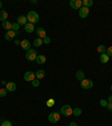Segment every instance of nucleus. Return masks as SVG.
Listing matches in <instances>:
<instances>
[{
	"label": "nucleus",
	"mask_w": 112,
	"mask_h": 126,
	"mask_svg": "<svg viewBox=\"0 0 112 126\" xmlns=\"http://www.w3.org/2000/svg\"><path fill=\"white\" fill-rule=\"evenodd\" d=\"M26 17H27V20L30 24H36V23H38V20H39V15L34 10L29 11Z\"/></svg>",
	"instance_id": "f257e3e1"
},
{
	"label": "nucleus",
	"mask_w": 112,
	"mask_h": 126,
	"mask_svg": "<svg viewBox=\"0 0 112 126\" xmlns=\"http://www.w3.org/2000/svg\"><path fill=\"white\" fill-rule=\"evenodd\" d=\"M61 114L63 116H71L73 115V108L71 107L70 105H64L61 108Z\"/></svg>",
	"instance_id": "f03ea898"
},
{
	"label": "nucleus",
	"mask_w": 112,
	"mask_h": 126,
	"mask_svg": "<svg viewBox=\"0 0 112 126\" xmlns=\"http://www.w3.org/2000/svg\"><path fill=\"white\" fill-rule=\"evenodd\" d=\"M61 119V115L60 113H56V111H53V113H50V115H48V121L50 122V123L55 124L57 123L58 121Z\"/></svg>",
	"instance_id": "7ed1b4c3"
},
{
	"label": "nucleus",
	"mask_w": 112,
	"mask_h": 126,
	"mask_svg": "<svg viewBox=\"0 0 112 126\" xmlns=\"http://www.w3.org/2000/svg\"><path fill=\"white\" fill-rule=\"evenodd\" d=\"M26 59L28 61H36V59H37V52L35 50H33V48H30V50H28L27 51V53H26Z\"/></svg>",
	"instance_id": "20e7f679"
},
{
	"label": "nucleus",
	"mask_w": 112,
	"mask_h": 126,
	"mask_svg": "<svg viewBox=\"0 0 112 126\" xmlns=\"http://www.w3.org/2000/svg\"><path fill=\"white\" fill-rule=\"evenodd\" d=\"M18 35H19V32L8 31L5 35V38H6V41H12V39H15V37L18 36Z\"/></svg>",
	"instance_id": "39448f33"
},
{
	"label": "nucleus",
	"mask_w": 112,
	"mask_h": 126,
	"mask_svg": "<svg viewBox=\"0 0 112 126\" xmlns=\"http://www.w3.org/2000/svg\"><path fill=\"white\" fill-rule=\"evenodd\" d=\"M81 87L83 89H86V90L91 89L92 87H93V81L90 80V79H84V80L81 81Z\"/></svg>",
	"instance_id": "423d86ee"
},
{
	"label": "nucleus",
	"mask_w": 112,
	"mask_h": 126,
	"mask_svg": "<svg viewBox=\"0 0 112 126\" xmlns=\"http://www.w3.org/2000/svg\"><path fill=\"white\" fill-rule=\"evenodd\" d=\"M24 79H25V81H34L35 79H36L35 72H31V71H27L26 73L24 74Z\"/></svg>",
	"instance_id": "0eeeda50"
},
{
	"label": "nucleus",
	"mask_w": 112,
	"mask_h": 126,
	"mask_svg": "<svg viewBox=\"0 0 112 126\" xmlns=\"http://www.w3.org/2000/svg\"><path fill=\"white\" fill-rule=\"evenodd\" d=\"M89 13H90V9L86 7H82L80 10H78V16L80 18H86L89 16Z\"/></svg>",
	"instance_id": "6e6552de"
},
{
	"label": "nucleus",
	"mask_w": 112,
	"mask_h": 126,
	"mask_svg": "<svg viewBox=\"0 0 112 126\" xmlns=\"http://www.w3.org/2000/svg\"><path fill=\"white\" fill-rule=\"evenodd\" d=\"M20 46L23 50L28 51V50H30V42H29L28 39H23L20 43Z\"/></svg>",
	"instance_id": "1a4fd4ad"
},
{
	"label": "nucleus",
	"mask_w": 112,
	"mask_h": 126,
	"mask_svg": "<svg viewBox=\"0 0 112 126\" xmlns=\"http://www.w3.org/2000/svg\"><path fill=\"white\" fill-rule=\"evenodd\" d=\"M36 33H37V36L39 37V38H45L46 37V31H45L43 27H38V28L36 29Z\"/></svg>",
	"instance_id": "9d476101"
},
{
	"label": "nucleus",
	"mask_w": 112,
	"mask_h": 126,
	"mask_svg": "<svg viewBox=\"0 0 112 126\" xmlns=\"http://www.w3.org/2000/svg\"><path fill=\"white\" fill-rule=\"evenodd\" d=\"M6 89H7V91L12 92L17 89V86H16L15 82H7V84H6Z\"/></svg>",
	"instance_id": "9b49d317"
},
{
	"label": "nucleus",
	"mask_w": 112,
	"mask_h": 126,
	"mask_svg": "<svg viewBox=\"0 0 112 126\" xmlns=\"http://www.w3.org/2000/svg\"><path fill=\"white\" fill-rule=\"evenodd\" d=\"M27 17L26 16H23V15H20L18 17V18H17V24H19V25H24V26H25V25H26L27 24Z\"/></svg>",
	"instance_id": "f8f14e48"
},
{
	"label": "nucleus",
	"mask_w": 112,
	"mask_h": 126,
	"mask_svg": "<svg viewBox=\"0 0 112 126\" xmlns=\"http://www.w3.org/2000/svg\"><path fill=\"white\" fill-rule=\"evenodd\" d=\"M25 31L27 32V33H33V32L35 31V26H34V24H30V23H27L26 25H25Z\"/></svg>",
	"instance_id": "ddd939ff"
},
{
	"label": "nucleus",
	"mask_w": 112,
	"mask_h": 126,
	"mask_svg": "<svg viewBox=\"0 0 112 126\" xmlns=\"http://www.w3.org/2000/svg\"><path fill=\"white\" fill-rule=\"evenodd\" d=\"M75 77H76V79H77V80L82 81V80H84V79H85V73H84L82 70H78L77 72H76Z\"/></svg>",
	"instance_id": "4468645a"
},
{
	"label": "nucleus",
	"mask_w": 112,
	"mask_h": 126,
	"mask_svg": "<svg viewBox=\"0 0 112 126\" xmlns=\"http://www.w3.org/2000/svg\"><path fill=\"white\" fill-rule=\"evenodd\" d=\"M36 62L38 63V64H44V63H46V56H45V55H37Z\"/></svg>",
	"instance_id": "2eb2a0df"
},
{
	"label": "nucleus",
	"mask_w": 112,
	"mask_h": 126,
	"mask_svg": "<svg viewBox=\"0 0 112 126\" xmlns=\"http://www.w3.org/2000/svg\"><path fill=\"white\" fill-rule=\"evenodd\" d=\"M45 71L44 70H38L36 71V73H35V76H36V79H38V80H40V79L45 78Z\"/></svg>",
	"instance_id": "dca6fc26"
},
{
	"label": "nucleus",
	"mask_w": 112,
	"mask_h": 126,
	"mask_svg": "<svg viewBox=\"0 0 112 126\" xmlns=\"http://www.w3.org/2000/svg\"><path fill=\"white\" fill-rule=\"evenodd\" d=\"M8 18V13L6 10H0V20L1 21H6Z\"/></svg>",
	"instance_id": "f3484780"
},
{
	"label": "nucleus",
	"mask_w": 112,
	"mask_h": 126,
	"mask_svg": "<svg viewBox=\"0 0 112 126\" xmlns=\"http://www.w3.org/2000/svg\"><path fill=\"white\" fill-rule=\"evenodd\" d=\"M109 60H110V58L105 54V53H103V54L100 55V61H101V63H108Z\"/></svg>",
	"instance_id": "a211bd4d"
},
{
	"label": "nucleus",
	"mask_w": 112,
	"mask_h": 126,
	"mask_svg": "<svg viewBox=\"0 0 112 126\" xmlns=\"http://www.w3.org/2000/svg\"><path fill=\"white\" fill-rule=\"evenodd\" d=\"M2 28H5L6 31H11V23H9L8 20L2 21Z\"/></svg>",
	"instance_id": "6ab92c4d"
},
{
	"label": "nucleus",
	"mask_w": 112,
	"mask_h": 126,
	"mask_svg": "<svg viewBox=\"0 0 112 126\" xmlns=\"http://www.w3.org/2000/svg\"><path fill=\"white\" fill-rule=\"evenodd\" d=\"M43 44H44V43H43V39H42V38H39V37H37V38L34 41V46H36V47L42 46Z\"/></svg>",
	"instance_id": "aec40b11"
},
{
	"label": "nucleus",
	"mask_w": 112,
	"mask_h": 126,
	"mask_svg": "<svg viewBox=\"0 0 112 126\" xmlns=\"http://www.w3.org/2000/svg\"><path fill=\"white\" fill-rule=\"evenodd\" d=\"M83 7V1L82 0H75V9H81Z\"/></svg>",
	"instance_id": "412c9836"
},
{
	"label": "nucleus",
	"mask_w": 112,
	"mask_h": 126,
	"mask_svg": "<svg viewBox=\"0 0 112 126\" xmlns=\"http://www.w3.org/2000/svg\"><path fill=\"white\" fill-rule=\"evenodd\" d=\"M92 5H93V1H92V0H83V7L90 8Z\"/></svg>",
	"instance_id": "4be33fe9"
},
{
	"label": "nucleus",
	"mask_w": 112,
	"mask_h": 126,
	"mask_svg": "<svg viewBox=\"0 0 112 126\" xmlns=\"http://www.w3.org/2000/svg\"><path fill=\"white\" fill-rule=\"evenodd\" d=\"M73 115L74 116H81L82 115V109L81 108H74L73 109Z\"/></svg>",
	"instance_id": "5701e85b"
},
{
	"label": "nucleus",
	"mask_w": 112,
	"mask_h": 126,
	"mask_svg": "<svg viewBox=\"0 0 112 126\" xmlns=\"http://www.w3.org/2000/svg\"><path fill=\"white\" fill-rule=\"evenodd\" d=\"M19 28H20V25L17 23H13L11 24V31H15V32H18Z\"/></svg>",
	"instance_id": "b1692460"
},
{
	"label": "nucleus",
	"mask_w": 112,
	"mask_h": 126,
	"mask_svg": "<svg viewBox=\"0 0 112 126\" xmlns=\"http://www.w3.org/2000/svg\"><path fill=\"white\" fill-rule=\"evenodd\" d=\"M105 51H107V47H105L104 45H99V46H98V52L99 53L103 54V53H105Z\"/></svg>",
	"instance_id": "393cba45"
},
{
	"label": "nucleus",
	"mask_w": 112,
	"mask_h": 126,
	"mask_svg": "<svg viewBox=\"0 0 112 126\" xmlns=\"http://www.w3.org/2000/svg\"><path fill=\"white\" fill-rule=\"evenodd\" d=\"M46 105H47V107H53V106L55 105V99H53V98L48 99L46 101Z\"/></svg>",
	"instance_id": "a878e982"
},
{
	"label": "nucleus",
	"mask_w": 112,
	"mask_h": 126,
	"mask_svg": "<svg viewBox=\"0 0 112 126\" xmlns=\"http://www.w3.org/2000/svg\"><path fill=\"white\" fill-rule=\"evenodd\" d=\"M6 94H7V89L6 88H1L0 89V97L3 98V97H6Z\"/></svg>",
	"instance_id": "bb28decb"
},
{
	"label": "nucleus",
	"mask_w": 112,
	"mask_h": 126,
	"mask_svg": "<svg viewBox=\"0 0 112 126\" xmlns=\"http://www.w3.org/2000/svg\"><path fill=\"white\" fill-rule=\"evenodd\" d=\"M105 54L108 55V56H112V46H110V47H108L107 48V51H105Z\"/></svg>",
	"instance_id": "cd10ccee"
},
{
	"label": "nucleus",
	"mask_w": 112,
	"mask_h": 126,
	"mask_svg": "<svg viewBox=\"0 0 112 126\" xmlns=\"http://www.w3.org/2000/svg\"><path fill=\"white\" fill-rule=\"evenodd\" d=\"M1 126H12V124H11L10 121H3L1 123Z\"/></svg>",
	"instance_id": "c85d7f7f"
},
{
	"label": "nucleus",
	"mask_w": 112,
	"mask_h": 126,
	"mask_svg": "<svg viewBox=\"0 0 112 126\" xmlns=\"http://www.w3.org/2000/svg\"><path fill=\"white\" fill-rule=\"evenodd\" d=\"M31 83H33V87H35V88H36V87L39 86V83H40V82L38 81V79H35L34 81H31Z\"/></svg>",
	"instance_id": "c756f323"
},
{
	"label": "nucleus",
	"mask_w": 112,
	"mask_h": 126,
	"mask_svg": "<svg viewBox=\"0 0 112 126\" xmlns=\"http://www.w3.org/2000/svg\"><path fill=\"white\" fill-rule=\"evenodd\" d=\"M43 43H44V44H47V45H48V44H50V37H45V38H43Z\"/></svg>",
	"instance_id": "7c9ffc66"
},
{
	"label": "nucleus",
	"mask_w": 112,
	"mask_h": 126,
	"mask_svg": "<svg viewBox=\"0 0 112 126\" xmlns=\"http://www.w3.org/2000/svg\"><path fill=\"white\" fill-rule=\"evenodd\" d=\"M70 7L72 9H75V0H71L70 1Z\"/></svg>",
	"instance_id": "2f4dec72"
},
{
	"label": "nucleus",
	"mask_w": 112,
	"mask_h": 126,
	"mask_svg": "<svg viewBox=\"0 0 112 126\" xmlns=\"http://www.w3.org/2000/svg\"><path fill=\"white\" fill-rule=\"evenodd\" d=\"M100 105H101L102 107H107V106H108V101H107V100H101V101H100Z\"/></svg>",
	"instance_id": "473e14b6"
},
{
	"label": "nucleus",
	"mask_w": 112,
	"mask_h": 126,
	"mask_svg": "<svg viewBox=\"0 0 112 126\" xmlns=\"http://www.w3.org/2000/svg\"><path fill=\"white\" fill-rule=\"evenodd\" d=\"M107 108L110 110V111H112V102H108V106Z\"/></svg>",
	"instance_id": "72a5a7b5"
},
{
	"label": "nucleus",
	"mask_w": 112,
	"mask_h": 126,
	"mask_svg": "<svg viewBox=\"0 0 112 126\" xmlns=\"http://www.w3.org/2000/svg\"><path fill=\"white\" fill-rule=\"evenodd\" d=\"M20 43H21V42L19 41V39H15V44H16V45H20Z\"/></svg>",
	"instance_id": "f704fd0d"
},
{
	"label": "nucleus",
	"mask_w": 112,
	"mask_h": 126,
	"mask_svg": "<svg viewBox=\"0 0 112 126\" xmlns=\"http://www.w3.org/2000/svg\"><path fill=\"white\" fill-rule=\"evenodd\" d=\"M70 126H77V124L75 122H72V123H70Z\"/></svg>",
	"instance_id": "c9c22d12"
},
{
	"label": "nucleus",
	"mask_w": 112,
	"mask_h": 126,
	"mask_svg": "<svg viewBox=\"0 0 112 126\" xmlns=\"http://www.w3.org/2000/svg\"><path fill=\"white\" fill-rule=\"evenodd\" d=\"M108 102H112V96H110V97L108 98Z\"/></svg>",
	"instance_id": "e433bc0d"
},
{
	"label": "nucleus",
	"mask_w": 112,
	"mask_h": 126,
	"mask_svg": "<svg viewBox=\"0 0 112 126\" xmlns=\"http://www.w3.org/2000/svg\"><path fill=\"white\" fill-rule=\"evenodd\" d=\"M1 83H2V84H3V86H6V84H7V82H6V81H5V80H1Z\"/></svg>",
	"instance_id": "4c0bfd02"
},
{
	"label": "nucleus",
	"mask_w": 112,
	"mask_h": 126,
	"mask_svg": "<svg viewBox=\"0 0 112 126\" xmlns=\"http://www.w3.org/2000/svg\"><path fill=\"white\" fill-rule=\"evenodd\" d=\"M1 8H2V2L0 1V9H1Z\"/></svg>",
	"instance_id": "58836bf2"
},
{
	"label": "nucleus",
	"mask_w": 112,
	"mask_h": 126,
	"mask_svg": "<svg viewBox=\"0 0 112 126\" xmlns=\"http://www.w3.org/2000/svg\"><path fill=\"white\" fill-rule=\"evenodd\" d=\"M111 91H112V84H111Z\"/></svg>",
	"instance_id": "ea45409f"
},
{
	"label": "nucleus",
	"mask_w": 112,
	"mask_h": 126,
	"mask_svg": "<svg viewBox=\"0 0 112 126\" xmlns=\"http://www.w3.org/2000/svg\"><path fill=\"white\" fill-rule=\"evenodd\" d=\"M0 82H1V79H0Z\"/></svg>",
	"instance_id": "a19ab883"
}]
</instances>
